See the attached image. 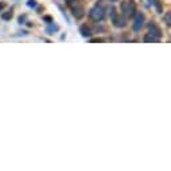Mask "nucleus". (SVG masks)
<instances>
[{
  "label": "nucleus",
  "mask_w": 171,
  "mask_h": 171,
  "mask_svg": "<svg viewBox=\"0 0 171 171\" xmlns=\"http://www.w3.org/2000/svg\"><path fill=\"white\" fill-rule=\"evenodd\" d=\"M154 4H155L158 12H162V7H160V2H159V0H154Z\"/></svg>",
  "instance_id": "nucleus-11"
},
{
  "label": "nucleus",
  "mask_w": 171,
  "mask_h": 171,
  "mask_svg": "<svg viewBox=\"0 0 171 171\" xmlns=\"http://www.w3.org/2000/svg\"><path fill=\"white\" fill-rule=\"evenodd\" d=\"M148 30H150V34H151L152 36H155L156 39H160L162 38V30L156 26V23L150 22L148 23Z\"/></svg>",
  "instance_id": "nucleus-6"
},
{
  "label": "nucleus",
  "mask_w": 171,
  "mask_h": 171,
  "mask_svg": "<svg viewBox=\"0 0 171 171\" xmlns=\"http://www.w3.org/2000/svg\"><path fill=\"white\" fill-rule=\"evenodd\" d=\"M144 14L143 12H135V15H133V23H132V28L133 31H139L141 30V27H143L144 24Z\"/></svg>",
  "instance_id": "nucleus-4"
},
{
  "label": "nucleus",
  "mask_w": 171,
  "mask_h": 171,
  "mask_svg": "<svg viewBox=\"0 0 171 171\" xmlns=\"http://www.w3.org/2000/svg\"><path fill=\"white\" fill-rule=\"evenodd\" d=\"M89 16H90L92 20L95 22H101L105 16V7L101 3H97L92 7V10L89 11Z\"/></svg>",
  "instance_id": "nucleus-1"
},
{
  "label": "nucleus",
  "mask_w": 171,
  "mask_h": 171,
  "mask_svg": "<svg viewBox=\"0 0 171 171\" xmlns=\"http://www.w3.org/2000/svg\"><path fill=\"white\" fill-rule=\"evenodd\" d=\"M111 18H112V23L115 24L116 27H124L125 26V19L117 14L115 11V8H111Z\"/></svg>",
  "instance_id": "nucleus-5"
},
{
  "label": "nucleus",
  "mask_w": 171,
  "mask_h": 171,
  "mask_svg": "<svg viewBox=\"0 0 171 171\" xmlns=\"http://www.w3.org/2000/svg\"><path fill=\"white\" fill-rule=\"evenodd\" d=\"M121 11H123V15L127 16V18H131V16L135 15L136 12V6L132 0H124L121 3Z\"/></svg>",
  "instance_id": "nucleus-3"
},
{
  "label": "nucleus",
  "mask_w": 171,
  "mask_h": 171,
  "mask_svg": "<svg viewBox=\"0 0 171 171\" xmlns=\"http://www.w3.org/2000/svg\"><path fill=\"white\" fill-rule=\"evenodd\" d=\"M58 30V26H51V27H49V32H51V31H57Z\"/></svg>",
  "instance_id": "nucleus-12"
},
{
  "label": "nucleus",
  "mask_w": 171,
  "mask_h": 171,
  "mask_svg": "<svg viewBox=\"0 0 171 171\" xmlns=\"http://www.w3.org/2000/svg\"><path fill=\"white\" fill-rule=\"evenodd\" d=\"M159 39H156L155 36H152L151 34H147L144 36V42H158Z\"/></svg>",
  "instance_id": "nucleus-8"
},
{
  "label": "nucleus",
  "mask_w": 171,
  "mask_h": 171,
  "mask_svg": "<svg viewBox=\"0 0 171 171\" xmlns=\"http://www.w3.org/2000/svg\"><path fill=\"white\" fill-rule=\"evenodd\" d=\"M80 32L82 34V36H90V28H89L86 24H82V26L80 27Z\"/></svg>",
  "instance_id": "nucleus-7"
},
{
  "label": "nucleus",
  "mask_w": 171,
  "mask_h": 171,
  "mask_svg": "<svg viewBox=\"0 0 171 171\" xmlns=\"http://www.w3.org/2000/svg\"><path fill=\"white\" fill-rule=\"evenodd\" d=\"M66 3H67V6L69 8L72 10L73 12V15L76 16L77 19H81L84 16V7H82V4H81L78 0H66Z\"/></svg>",
  "instance_id": "nucleus-2"
},
{
  "label": "nucleus",
  "mask_w": 171,
  "mask_h": 171,
  "mask_svg": "<svg viewBox=\"0 0 171 171\" xmlns=\"http://www.w3.org/2000/svg\"><path fill=\"white\" fill-rule=\"evenodd\" d=\"M27 4H28L30 7H35V6H36V3L34 2V0H28V3H27Z\"/></svg>",
  "instance_id": "nucleus-13"
},
{
  "label": "nucleus",
  "mask_w": 171,
  "mask_h": 171,
  "mask_svg": "<svg viewBox=\"0 0 171 171\" xmlns=\"http://www.w3.org/2000/svg\"><path fill=\"white\" fill-rule=\"evenodd\" d=\"M170 16H171L170 12H166V14H164V20H166V24H167V26H170V24H171V19H170Z\"/></svg>",
  "instance_id": "nucleus-10"
},
{
  "label": "nucleus",
  "mask_w": 171,
  "mask_h": 171,
  "mask_svg": "<svg viewBox=\"0 0 171 171\" xmlns=\"http://www.w3.org/2000/svg\"><path fill=\"white\" fill-rule=\"evenodd\" d=\"M2 18H3L4 20H8V19H11V18H12V11H7L6 14H3V15H2Z\"/></svg>",
  "instance_id": "nucleus-9"
},
{
  "label": "nucleus",
  "mask_w": 171,
  "mask_h": 171,
  "mask_svg": "<svg viewBox=\"0 0 171 171\" xmlns=\"http://www.w3.org/2000/svg\"><path fill=\"white\" fill-rule=\"evenodd\" d=\"M108 2H117V0H108Z\"/></svg>",
  "instance_id": "nucleus-14"
}]
</instances>
